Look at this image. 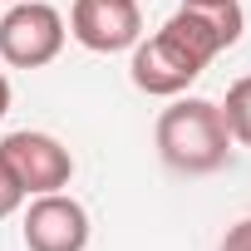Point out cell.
I'll use <instances>...</instances> for the list:
<instances>
[{
  "mask_svg": "<svg viewBox=\"0 0 251 251\" xmlns=\"http://www.w3.org/2000/svg\"><path fill=\"white\" fill-rule=\"evenodd\" d=\"M158 153L168 168L187 173V177H207L226 163L231 153V133H226V118H222V103L212 99H182L173 108H163L158 118Z\"/></svg>",
  "mask_w": 251,
  "mask_h": 251,
  "instance_id": "1",
  "label": "cell"
},
{
  "mask_svg": "<svg viewBox=\"0 0 251 251\" xmlns=\"http://www.w3.org/2000/svg\"><path fill=\"white\" fill-rule=\"evenodd\" d=\"M202 69H207V59H202L173 25H163L158 35L138 40V45H133V59H128L133 89H143V94H153V99H177V94H187Z\"/></svg>",
  "mask_w": 251,
  "mask_h": 251,
  "instance_id": "2",
  "label": "cell"
},
{
  "mask_svg": "<svg viewBox=\"0 0 251 251\" xmlns=\"http://www.w3.org/2000/svg\"><path fill=\"white\" fill-rule=\"evenodd\" d=\"M64 15L45 0H20L0 15V59L15 69H45L64 50Z\"/></svg>",
  "mask_w": 251,
  "mask_h": 251,
  "instance_id": "3",
  "label": "cell"
},
{
  "mask_svg": "<svg viewBox=\"0 0 251 251\" xmlns=\"http://www.w3.org/2000/svg\"><path fill=\"white\" fill-rule=\"evenodd\" d=\"M0 158L10 163V173L20 177L25 197H40V192H64L69 177H74V158L59 138L50 133H35V128H20V133H5L0 143Z\"/></svg>",
  "mask_w": 251,
  "mask_h": 251,
  "instance_id": "4",
  "label": "cell"
},
{
  "mask_svg": "<svg viewBox=\"0 0 251 251\" xmlns=\"http://www.w3.org/2000/svg\"><path fill=\"white\" fill-rule=\"evenodd\" d=\"M69 35L94 54H123L143 40V10L138 0H74Z\"/></svg>",
  "mask_w": 251,
  "mask_h": 251,
  "instance_id": "5",
  "label": "cell"
},
{
  "mask_svg": "<svg viewBox=\"0 0 251 251\" xmlns=\"http://www.w3.org/2000/svg\"><path fill=\"white\" fill-rule=\"evenodd\" d=\"M25 246L30 251H84L89 246V212L64 192H40L25 212Z\"/></svg>",
  "mask_w": 251,
  "mask_h": 251,
  "instance_id": "6",
  "label": "cell"
},
{
  "mask_svg": "<svg viewBox=\"0 0 251 251\" xmlns=\"http://www.w3.org/2000/svg\"><path fill=\"white\" fill-rule=\"evenodd\" d=\"M168 25H173L207 64H212L222 50H231V45L241 40L246 15H241L236 0H182V10H177Z\"/></svg>",
  "mask_w": 251,
  "mask_h": 251,
  "instance_id": "7",
  "label": "cell"
},
{
  "mask_svg": "<svg viewBox=\"0 0 251 251\" xmlns=\"http://www.w3.org/2000/svg\"><path fill=\"white\" fill-rule=\"evenodd\" d=\"M222 118H226L231 143L251 148V74H246V79H236V84L226 89V99H222Z\"/></svg>",
  "mask_w": 251,
  "mask_h": 251,
  "instance_id": "8",
  "label": "cell"
},
{
  "mask_svg": "<svg viewBox=\"0 0 251 251\" xmlns=\"http://www.w3.org/2000/svg\"><path fill=\"white\" fill-rule=\"evenodd\" d=\"M20 202H25V187H20V177L10 173V163L0 158V217H15Z\"/></svg>",
  "mask_w": 251,
  "mask_h": 251,
  "instance_id": "9",
  "label": "cell"
},
{
  "mask_svg": "<svg viewBox=\"0 0 251 251\" xmlns=\"http://www.w3.org/2000/svg\"><path fill=\"white\" fill-rule=\"evenodd\" d=\"M222 251H251V217H241V222L222 236Z\"/></svg>",
  "mask_w": 251,
  "mask_h": 251,
  "instance_id": "10",
  "label": "cell"
},
{
  "mask_svg": "<svg viewBox=\"0 0 251 251\" xmlns=\"http://www.w3.org/2000/svg\"><path fill=\"white\" fill-rule=\"evenodd\" d=\"M5 113H10V79L0 74V118H5Z\"/></svg>",
  "mask_w": 251,
  "mask_h": 251,
  "instance_id": "11",
  "label": "cell"
},
{
  "mask_svg": "<svg viewBox=\"0 0 251 251\" xmlns=\"http://www.w3.org/2000/svg\"><path fill=\"white\" fill-rule=\"evenodd\" d=\"M10 5H20V0H10Z\"/></svg>",
  "mask_w": 251,
  "mask_h": 251,
  "instance_id": "12",
  "label": "cell"
}]
</instances>
